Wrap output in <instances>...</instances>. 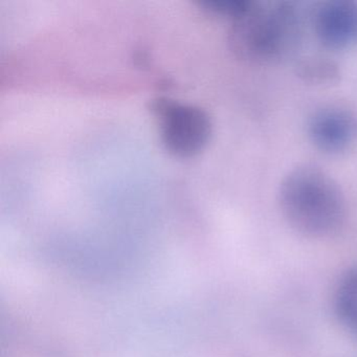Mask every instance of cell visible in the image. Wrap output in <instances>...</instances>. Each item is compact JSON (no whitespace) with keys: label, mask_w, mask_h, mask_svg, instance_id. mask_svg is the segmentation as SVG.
Here are the masks:
<instances>
[{"label":"cell","mask_w":357,"mask_h":357,"mask_svg":"<svg viewBox=\"0 0 357 357\" xmlns=\"http://www.w3.org/2000/svg\"><path fill=\"white\" fill-rule=\"evenodd\" d=\"M279 204L288 225L306 237L332 235L346 217V204L337 183L313 166L288 172L280 185Z\"/></svg>","instance_id":"obj_1"},{"label":"cell","mask_w":357,"mask_h":357,"mask_svg":"<svg viewBox=\"0 0 357 357\" xmlns=\"http://www.w3.org/2000/svg\"><path fill=\"white\" fill-rule=\"evenodd\" d=\"M302 35V20L296 5L288 1L254 3L233 20L229 43L239 59L271 64L296 52Z\"/></svg>","instance_id":"obj_2"},{"label":"cell","mask_w":357,"mask_h":357,"mask_svg":"<svg viewBox=\"0 0 357 357\" xmlns=\"http://www.w3.org/2000/svg\"><path fill=\"white\" fill-rule=\"evenodd\" d=\"M152 110L160 120V139L171 154L192 158L206 147L212 125L202 108L160 98L154 100Z\"/></svg>","instance_id":"obj_3"},{"label":"cell","mask_w":357,"mask_h":357,"mask_svg":"<svg viewBox=\"0 0 357 357\" xmlns=\"http://www.w3.org/2000/svg\"><path fill=\"white\" fill-rule=\"evenodd\" d=\"M313 30L321 45L344 50L357 43V3L333 0L321 3L312 16Z\"/></svg>","instance_id":"obj_4"},{"label":"cell","mask_w":357,"mask_h":357,"mask_svg":"<svg viewBox=\"0 0 357 357\" xmlns=\"http://www.w3.org/2000/svg\"><path fill=\"white\" fill-rule=\"evenodd\" d=\"M309 139L313 145L329 154L342 153L354 143L357 123L348 110L329 106L313 112L308 121Z\"/></svg>","instance_id":"obj_5"},{"label":"cell","mask_w":357,"mask_h":357,"mask_svg":"<svg viewBox=\"0 0 357 357\" xmlns=\"http://www.w3.org/2000/svg\"><path fill=\"white\" fill-rule=\"evenodd\" d=\"M336 314L342 325L357 335V266L344 273L334 296Z\"/></svg>","instance_id":"obj_6"},{"label":"cell","mask_w":357,"mask_h":357,"mask_svg":"<svg viewBox=\"0 0 357 357\" xmlns=\"http://www.w3.org/2000/svg\"><path fill=\"white\" fill-rule=\"evenodd\" d=\"M296 75L305 83L321 86L337 82L340 80V70L333 60L321 56H312L298 62Z\"/></svg>","instance_id":"obj_7"},{"label":"cell","mask_w":357,"mask_h":357,"mask_svg":"<svg viewBox=\"0 0 357 357\" xmlns=\"http://www.w3.org/2000/svg\"><path fill=\"white\" fill-rule=\"evenodd\" d=\"M252 3L246 0H202L199 5L210 13L227 16L234 20L243 14Z\"/></svg>","instance_id":"obj_8"}]
</instances>
